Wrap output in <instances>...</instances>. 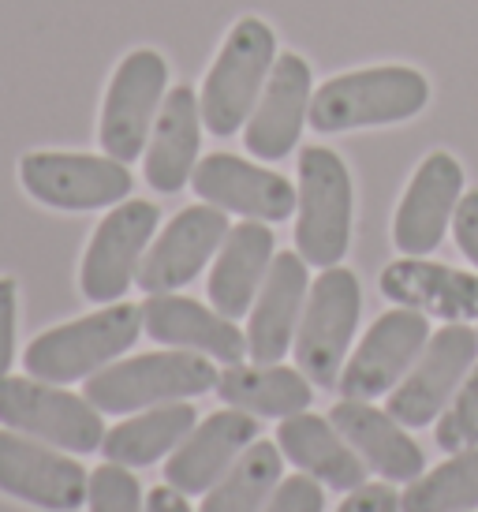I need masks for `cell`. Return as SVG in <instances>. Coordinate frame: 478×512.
I'll list each match as a JSON object with an SVG mask.
<instances>
[{
    "label": "cell",
    "instance_id": "obj_1",
    "mask_svg": "<svg viewBox=\"0 0 478 512\" xmlns=\"http://www.w3.org/2000/svg\"><path fill=\"white\" fill-rule=\"evenodd\" d=\"M430 101L426 75L404 64L344 72L322 83L310 98V124L322 135L355 128H385L419 116Z\"/></svg>",
    "mask_w": 478,
    "mask_h": 512
},
{
    "label": "cell",
    "instance_id": "obj_2",
    "mask_svg": "<svg viewBox=\"0 0 478 512\" xmlns=\"http://www.w3.org/2000/svg\"><path fill=\"white\" fill-rule=\"evenodd\" d=\"M217 374L210 356L198 352H146L135 359H120L101 367L83 382V397L105 415L146 412L172 400H191L217 389Z\"/></svg>",
    "mask_w": 478,
    "mask_h": 512
},
{
    "label": "cell",
    "instance_id": "obj_3",
    "mask_svg": "<svg viewBox=\"0 0 478 512\" xmlns=\"http://www.w3.org/2000/svg\"><path fill=\"white\" fill-rule=\"evenodd\" d=\"M142 333V307L135 303H105L101 311L75 318L68 326L38 333L23 352L30 378L53 385L83 382L101 367L124 356Z\"/></svg>",
    "mask_w": 478,
    "mask_h": 512
},
{
    "label": "cell",
    "instance_id": "obj_4",
    "mask_svg": "<svg viewBox=\"0 0 478 512\" xmlns=\"http://www.w3.org/2000/svg\"><path fill=\"white\" fill-rule=\"evenodd\" d=\"M277 57H281L277 34L266 19L243 15L236 27L228 30L225 45H221V53H217L210 75L202 83V94H198L202 124L210 135L228 139L251 120Z\"/></svg>",
    "mask_w": 478,
    "mask_h": 512
},
{
    "label": "cell",
    "instance_id": "obj_5",
    "mask_svg": "<svg viewBox=\"0 0 478 512\" xmlns=\"http://www.w3.org/2000/svg\"><path fill=\"white\" fill-rule=\"evenodd\" d=\"M296 251L307 266H340L352 243V172L329 146L299 154Z\"/></svg>",
    "mask_w": 478,
    "mask_h": 512
},
{
    "label": "cell",
    "instance_id": "obj_6",
    "mask_svg": "<svg viewBox=\"0 0 478 512\" xmlns=\"http://www.w3.org/2000/svg\"><path fill=\"white\" fill-rule=\"evenodd\" d=\"M363 311L359 277L348 266H329L314 281L296 329V367L310 378L314 389H337L344 356L352 348L355 326Z\"/></svg>",
    "mask_w": 478,
    "mask_h": 512
},
{
    "label": "cell",
    "instance_id": "obj_7",
    "mask_svg": "<svg viewBox=\"0 0 478 512\" xmlns=\"http://www.w3.org/2000/svg\"><path fill=\"white\" fill-rule=\"evenodd\" d=\"M0 423L75 456L98 453L105 441L101 412L90 400L68 393L64 385L30 378V374L27 378L8 374L0 382Z\"/></svg>",
    "mask_w": 478,
    "mask_h": 512
},
{
    "label": "cell",
    "instance_id": "obj_8",
    "mask_svg": "<svg viewBox=\"0 0 478 512\" xmlns=\"http://www.w3.org/2000/svg\"><path fill=\"white\" fill-rule=\"evenodd\" d=\"M19 180L30 199L53 210H113L131 195V172L124 161L109 154H57V150H34L19 161Z\"/></svg>",
    "mask_w": 478,
    "mask_h": 512
},
{
    "label": "cell",
    "instance_id": "obj_9",
    "mask_svg": "<svg viewBox=\"0 0 478 512\" xmlns=\"http://www.w3.org/2000/svg\"><path fill=\"white\" fill-rule=\"evenodd\" d=\"M165 83H169V64L157 49H135L116 64L113 83L105 90L98 128L105 154L124 165L146 154L161 101L169 94Z\"/></svg>",
    "mask_w": 478,
    "mask_h": 512
},
{
    "label": "cell",
    "instance_id": "obj_10",
    "mask_svg": "<svg viewBox=\"0 0 478 512\" xmlns=\"http://www.w3.org/2000/svg\"><path fill=\"white\" fill-rule=\"evenodd\" d=\"M157 225H161V210L146 199H124L105 214V221L86 243L83 270H79V285L90 303L98 307L120 303V296L139 281L142 258L150 251Z\"/></svg>",
    "mask_w": 478,
    "mask_h": 512
},
{
    "label": "cell",
    "instance_id": "obj_11",
    "mask_svg": "<svg viewBox=\"0 0 478 512\" xmlns=\"http://www.w3.org/2000/svg\"><path fill=\"white\" fill-rule=\"evenodd\" d=\"M478 363V333L467 322H449L430 337L415 359V367L404 374V382L389 393L385 412L408 430L430 427L437 415L449 408L456 389L464 385L471 367Z\"/></svg>",
    "mask_w": 478,
    "mask_h": 512
},
{
    "label": "cell",
    "instance_id": "obj_12",
    "mask_svg": "<svg viewBox=\"0 0 478 512\" xmlns=\"http://www.w3.org/2000/svg\"><path fill=\"white\" fill-rule=\"evenodd\" d=\"M430 318L411 307L385 311L366 329L363 344L352 352V359L340 370V397L348 400H378L393 393L404 382V374L415 367L422 348L430 344Z\"/></svg>",
    "mask_w": 478,
    "mask_h": 512
},
{
    "label": "cell",
    "instance_id": "obj_13",
    "mask_svg": "<svg viewBox=\"0 0 478 512\" xmlns=\"http://www.w3.org/2000/svg\"><path fill=\"white\" fill-rule=\"evenodd\" d=\"M0 494L49 512H75L86 505L90 475L71 456L19 430H0Z\"/></svg>",
    "mask_w": 478,
    "mask_h": 512
},
{
    "label": "cell",
    "instance_id": "obj_14",
    "mask_svg": "<svg viewBox=\"0 0 478 512\" xmlns=\"http://www.w3.org/2000/svg\"><path fill=\"white\" fill-rule=\"evenodd\" d=\"M464 199V169L460 161L445 150L422 161L415 176H411L404 199L396 206L393 217V243L400 255L422 258L437 251L445 232L452 228L456 206Z\"/></svg>",
    "mask_w": 478,
    "mask_h": 512
},
{
    "label": "cell",
    "instance_id": "obj_15",
    "mask_svg": "<svg viewBox=\"0 0 478 512\" xmlns=\"http://www.w3.org/2000/svg\"><path fill=\"white\" fill-rule=\"evenodd\" d=\"M195 195L225 214H239L247 221H288L299 206V191L281 172L251 165L236 154H210L195 165Z\"/></svg>",
    "mask_w": 478,
    "mask_h": 512
},
{
    "label": "cell",
    "instance_id": "obj_16",
    "mask_svg": "<svg viewBox=\"0 0 478 512\" xmlns=\"http://www.w3.org/2000/svg\"><path fill=\"white\" fill-rule=\"evenodd\" d=\"M228 228H232L228 214L210 202L180 210L154 240V247L146 251L135 285L146 296H161V292H176V288L191 285L198 273L206 270V262L217 258Z\"/></svg>",
    "mask_w": 478,
    "mask_h": 512
},
{
    "label": "cell",
    "instance_id": "obj_17",
    "mask_svg": "<svg viewBox=\"0 0 478 512\" xmlns=\"http://www.w3.org/2000/svg\"><path fill=\"white\" fill-rule=\"evenodd\" d=\"M310 98H314V75L299 53H281L262 98L247 120L243 143L258 161H281L296 150L303 124L310 120Z\"/></svg>",
    "mask_w": 478,
    "mask_h": 512
},
{
    "label": "cell",
    "instance_id": "obj_18",
    "mask_svg": "<svg viewBox=\"0 0 478 512\" xmlns=\"http://www.w3.org/2000/svg\"><path fill=\"white\" fill-rule=\"evenodd\" d=\"M254 441H258V415L243 408L213 412L176 445V453L165 464V483L176 486L187 498L206 494Z\"/></svg>",
    "mask_w": 478,
    "mask_h": 512
},
{
    "label": "cell",
    "instance_id": "obj_19",
    "mask_svg": "<svg viewBox=\"0 0 478 512\" xmlns=\"http://www.w3.org/2000/svg\"><path fill=\"white\" fill-rule=\"evenodd\" d=\"M142 329L157 344L210 356L217 363H225V367L247 359V333L232 318H225L213 307H202L195 299L176 296V292L142 299Z\"/></svg>",
    "mask_w": 478,
    "mask_h": 512
},
{
    "label": "cell",
    "instance_id": "obj_20",
    "mask_svg": "<svg viewBox=\"0 0 478 512\" xmlns=\"http://www.w3.org/2000/svg\"><path fill=\"white\" fill-rule=\"evenodd\" d=\"M307 296L310 277L303 255L284 251L273 258L266 285L251 307V326H247V356L254 363H281L284 352H292Z\"/></svg>",
    "mask_w": 478,
    "mask_h": 512
},
{
    "label": "cell",
    "instance_id": "obj_21",
    "mask_svg": "<svg viewBox=\"0 0 478 512\" xmlns=\"http://www.w3.org/2000/svg\"><path fill=\"white\" fill-rule=\"evenodd\" d=\"M198 146H202V105L191 86H172L161 101V113L142 154L146 184L161 195L183 191L195 176Z\"/></svg>",
    "mask_w": 478,
    "mask_h": 512
},
{
    "label": "cell",
    "instance_id": "obj_22",
    "mask_svg": "<svg viewBox=\"0 0 478 512\" xmlns=\"http://www.w3.org/2000/svg\"><path fill=\"white\" fill-rule=\"evenodd\" d=\"M381 296L396 307L437 314L445 322L478 318V273L452 270L426 258H400L381 270Z\"/></svg>",
    "mask_w": 478,
    "mask_h": 512
},
{
    "label": "cell",
    "instance_id": "obj_23",
    "mask_svg": "<svg viewBox=\"0 0 478 512\" xmlns=\"http://www.w3.org/2000/svg\"><path fill=\"white\" fill-rule=\"evenodd\" d=\"M333 427L348 438L355 453L366 460V468H374L389 483H415L426 471V456L415 445L411 434H404V423H396L389 412L374 408L370 400H348L340 397L333 404Z\"/></svg>",
    "mask_w": 478,
    "mask_h": 512
},
{
    "label": "cell",
    "instance_id": "obj_24",
    "mask_svg": "<svg viewBox=\"0 0 478 512\" xmlns=\"http://www.w3.org/2000/svg\"><path fill=\"white\" fill-rule=\"evenodd\" d=\"M277 258V240L266 228V221H243L228 228L221 251L210 270V303L225 318L251 314L254 299L269 277V266Z\"/></svg>",
    "mask_w": 478,
    "mask_h": 512
},
{
    "label": "cell",
    "instance_id": "obj_25",
    "mask_svg": "<svg viewBox=\"0 0 478 512\" xmlns=\"http://www.w3.org/2000/svg\"><path fill=\"white\" fill-rule=\"evenodd\" d=\"M277 445L281 453L296 464L299 471L314 475L322 486L352 494L366 483V460L355 453L348 438L333 427V419H322L314 412H299L281 419L277 427Z\"/></svg>",
    "mask_w": 478,
    "mask_h": 512
},
{
    "label": "cell",
    "instance_id": "obj_26",
    "mask_svg": "<svg viewBox=\"0 0 478 512\" xmlns=\"http://www.w3.org/2000/svg\"><path fill=\"white\" fill-rule=\"evenodd\" d=\"M217 397L258 419H288V415L307 412L314 400V385L299 367L232 363L217 374Z\"/></svg>",
    "mask_w": 478,
    "mask_h": 512
},
{
    "label": "cell",
    "instance_id": "obj_27",
    "mask_svg": "<svg viewBox=\"0 0 478 512\" xmlns=\"http://www.w3.org/2000/svg\"><path fill=\"white\" fill-rule=\"evenodd\" d=\"M195 427L198 415L191 404H183V400L157 404V408H146V412L116 423L113 430H105L101 453L105 460L124 464V468H150L161 456L176 453V445Z\"/></svg>",
    "mask_w": 478,
    "mask_h": 512
},
{
    "label": "cell",
    "instance_id": "obj_28",
    "mask_svg": "<svg viewBox=\"0 0 478 512\" xmlns=\"http://www.w3.org/2000/svg\"><path fill=\"white\" fill-rule=\"evenodd\" d=\"M284 479V460L277 441H254L247 453L202 494L198 512H262Z\"/></svg>",
    "mask_w": 478,
    "mask_h": 512
},
{
    "label": "cell",
    "instance_id": "obj_29",
    "mask_svg": "<svg viewBox=\"0 0 478 512\" xmlns=\"http://www.w3.org/2000/svg\"><path fill=\"white\" fill-rule=\"evenodd\" d=\"M478 509V445L452 453L434 471H422L400 494V512H475Z\"/></svg>",
    "mask_w": 478,
    "mask_h": 512
},
{
    "label": "cell",
    "instance_id": "obj_30",
    "mask_svg": "<svg viewBox=\"0 0 478 512\" xmlns=\"http://www.w3.org/2000/svg\"><path fill=\"white\" fill-rule=\"evenodd\" d=\"M434 441L437 449H445V453H464V449L478 445V363L471 367L464 385L456 389L449 408L437 415Z\"/></svg>",
    "mask_w": 478,
    "mask_h": 512
},
{
    "label": "cell",
    "instance_id": "obj_31",
    "mask_svg": "<svg viewBox=\"0 0 478 512\" xmlns=\"http://www.w3.org/2000/svg\"><path fill=\"white\" fill-rule=\"evenodd\" d=\"M86 505L90 512H146V494H142L135 471L109 460L98 471H90Z\"/></svg>",
    "mask_w": 478,
    "mask_h": 512
},
{
    "label": "cell",
    "instance_id": "obj_32",
    "mask_svg": "<svg viewBox=\"0 0 478 512\" xmlns=\"http://www.w3.org/2000/svg\"><path fill=\"white\" fill-rule=\"evenodd\" d=\"M262 512H325V494L322 483L299 471V475H288L281 479V486L273 490V498Z\"/></svg>",
    "mask_w": 478,
    "mask_h": 512
},
{
    "label": "cell",
    "instance_id": "obj_33",
    "mask_svg": "<svg viewBox=\"0 0 478 512\" xmlns=\"http://www.w3.org/2000/svg\"><path fill=\"white\" fill-rule=\"evenodd\" d=\"M15 314H19L15 281L0 277V382L8 378V370L15 363Z\"/></svg>",
    "mask_w": 478,
    "mask_h": 512
},
{
    "label": "cell",
    "instance_id": "obj_34",
    "mask_svg": "<svg viewBox=\"0 0 478 512\" xmlns=\"http://www.w3.org/2000/svg\"><path fill=\"white\" fill-rule=\"evenodd\" d=\"M452 236H456V247L467 255V262H475L478 270V191H464L456 217H452Z\"/></svg>",
    "mask_w": 478,
    "mask_h": 512
},
{
    "label": "cell",
    "instance_id": "obj_35",
    "mask_svg": "<svg viewBox=\"0 0 478 512\" xmlns=\"http://www.w3.org/2000/svg\"><path fill=\"white\" fill-rule=\"evenodd\" d=\"M337 512H400V494L389 483H363Z\"/></svg>",
    "mask_w": 478,
    "mask_h": 512
},
{
    "label": "cell",
    "instance_id": "obj_36",
    "mask_svg": "<svg viewBox=\"0 0 478 512\" xmlns=\"http://www.w3.org/2000/svg\"><path fill=\"white\" fill-rule=\"evenodd\" d=\"M146 512H191V505H187V494H180L169 483H161L146 494Z\"/></svg>",
    "mask_w": 478,
    "mask_h": 512
}]
</instances>
